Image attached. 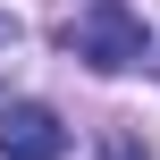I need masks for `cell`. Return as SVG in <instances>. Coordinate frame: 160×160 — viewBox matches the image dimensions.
Returning a JSON list of instances; mask_svg holds the SVG:
<instances>
[{"mask_svg":"<svg viewBox=\"0 0 160 160\" xmlns=\"http://www.w3.org/2000/svg\"><path fill=\"white\" fill-rule=\"evenodd\" d=\"M68 59L118 76V68H143V59H152V34H143V17H135L127 0H84V8L68 17Z\"/></svg>","mask_w":160,"mask_h":160,"instance_id":"6da1fadb","label":"cell"},{"mask_svg":"<svg viewBox=\"0 0 160 160\" xmlns=\"http://www.w3.org/2000/svg\"><path fill=\"white\" fill-rule=\"evenodd\" d=\"M0 160H68V118L51 101H0Z\"/></svg>","mask_w":160,"mask_h":160,"instance_id":"7a4b0ae2","label":"cell"},{"mask_svg":"<svg viewBox=\"0 0 160 160\" xmlns=\"http://www.w3.org/2000/svg\"><path fill=\"white\" fill-rule=\"evenodd\" d=\"M17 42H25V17H17V8H0V76H8V59H17Z\"/></svg>","mask_w":160,"mask_h":160,"instance_id":"3957f363","label":"cell"}]
</instances>
